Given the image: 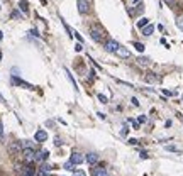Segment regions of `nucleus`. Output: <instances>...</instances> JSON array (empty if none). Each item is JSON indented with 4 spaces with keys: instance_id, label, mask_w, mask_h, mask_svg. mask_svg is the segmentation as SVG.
<instances>
[{
    "instance_id": "11",
    "label": "nucleus",
    "mask_w": 183,
    "mask_h": 176,
    "mask_svg": "<svg viewBox=\"0 0 183 176\" xmlns=\"http://www.w3.org/2000/svg\"><path fill=\"white\" fill-rule=\"evenodd\" d=\"M144 80H146L148 83H156V81H159V76H156V73H146Z\"/></svg>"
},
{
    "instance_id": "22",
    "label": "nucleus",
    "mask_w": 183,
    "mask_h": 176,
    "mask_svg": "<svg viewBox=\"0 0 183 176\" xmlns=\"http://www.w3.org/2000/svg\"><path fill=\"white\" fill-rule=\"evenodd\" d=\"M36 176H46V169H43V168L37 169V174Z\"/></svg>"
},
{
    "instance_id": "19",
    "label": "nucleus",
    "mask_w": 183,
    "mask_h": 176,
    "mask_svg": "<svg viewBox=\"0 0 183 176\" xmlns=\"http://www.w3.org/2000/svg\"><path fill=\"white\" fill-rule=\"evenodd\" d=\"M19 147H21V144H17V142H15V144H12V146L9 147V151H10V152H17V151H19Z\"/></svg>"
},
{
    "instance_id": "8",
    "label": "nucleus",
    "mask_w": 183,
    "mask_h": 176,
    "mask_svg": "<svg viewBox=\"0 0 183 176\" xmlns=\"http://www.w3.org/2000/svg\"><path fill=\"white\" fill-rule=\"evenodd\" d=\"M34 139H36L37 142H44V141L48 139V134H46L44 130H37L36 136H34Z\"/></svg>"
},
{
    "instance_id": "13",
    "label": "nucleus",
    "mask_w": 183,
    "mask_h": 176,
    "mask_svg": "<svg viewBox=\"0 0 183 176\" xmlns=\"http://www.w3.org/2000/svg\"><path fill=\"white\" fill-rule=\"evenodd\" d=\"M153 31H154V27L151 26V24H148V26L143 27V36H151V34H153Z\"/></svg>"
},
{
    "instance_id": "31",
    "label": "nucleus",
    "mask_w": 183,
    "mask_h": 176,
    "mask_svg": "<svg viewBox=\"0 0 183 176\" xmlns=\"http://www.w3.org/2000/svg\"><path fill=\"white\" fill-rule=\"evenodd\" d=\"M131 124L134 125V129H139V124H137V122H134V120H131Z\"/></svg>"
},
{
    "instance_id": "1",
    "label": "nucleus",
    "mask_w": 183,
    "mask_h": 176,
    "mask_svg": "<svg viewBox=\"0 0 183 176\" xmlns=\"http://www.w3.org/2000/svg\"><path fill=\"white\" fill-rule=\"evenodd\" d=\"M90 36H92V39L95 41V42H102L105 32H103V29L100 26H92L90 27Z\"/></svg>"
},
{
    "instance_id": "5",
    "label": "nucleus",
    "mask_w": 183,
    "mask_h": 176,
    "mask_svg": "<svg viewBox=\"0 0 183 176\" xmlns=\"http://www.w3.org/2000/svg\"><path fill=\"white\" fill-rule=\"evenodd\" d=\"M119 46H121L119 42H115V41L110 39V41H107V42H105V51H109V53H115Z\"/></svg>"
},
{
    "instance_id": "33",
    "label": "nucleus",
    "mask_w": 183,
    "mask_h": 176,
    "mask_svg": "<svg viewBox=\"0 0 183 176\" xmlns=\"http://www.w3.org/2000/svg\"><path fill=\"white\" fill-rule=\"evenodd\" d=\"M132 2H134V4H137V2H139V0H132Z\"/></svg>"
},
{
    "instance_id": "16",
    "label": "nucleus",
    "mask_w": 183,
    "mask_h": 176,
    "mask_svg": "<svg viewBox=\"0 0 183 176\" xmlns=\"http://www.w3.org/2000/svg\"><path fill=\"white\" fill-rule=\"evenodd\" d=\"M137 64L139 66H149V59L148 58H139L137 59Z\"/></svg>"
},
{
    "instance_id": "6",
    "label": "nucleus",
    "mask_w": 183,
    "mask_h": 176,
    "mask_svg": "<svg viewBox=\"0 0 183 176\" xmlns=\"http://www.w3.org/2000/svg\"><path fill=\"white\" fill-rule=\"evenodd\" d=\"M12 83H14V85H19V86H24V88H27V90H34V86H32L31 83H26V81L19 80L17 76H12Z\"/></svg>"
},
{
    "instance_id": "30",
    "label": "nucleus",
    "mask_w": 183,
    "mask_h": 176,
    "mask_svg": "<svg viewBox=\"0 0 183 176\" xmlns=\"http://www.w3.org/2000/svg\"><path fill=\"white\" fill-rule=\"evenodd\" d=\"M81 49H83V48H81V44H77V48H75V51L78 53V51H81Z\"/></svg>"
},
{
    "instance_id": "20",
    "label": "nucleus",
    "mask_w": 183,
    "mask_h": 176,
    "mask_svg": "<svg viewBox=\"0 0 183 176\" xmlns=\"http://www.w3.org/2000/svg\"><path fill=\"white\" fill-rule=\"evenodd\" d=\"M134 48L137 49L139 53H143V51H144V44H141V42H134Z\"/></svg>"
},
{
    "instance_id": "3",
    "label": "nucleus",
    "mask_w": 183,
    "mask_h": 176,
    "mask_svg": "<svg viewBox=\"0 0 183 176\" xmlns=\"http://www.w3.org/2000/svg\"><path fill=\"white\" fill-rule=\"evenodd\" d=\"M115 54H117L119 58H124V59L131 58V51H129L127 48H124V46H119L117 51H115Z\"/></svg>"
},
{
    "instance_id": "12",
    "label": "nucleus",
    "mask_w": 183,
    "mask_h": 176,
    "mask_svg": "<svg viewBox=\"0 0 183 176\" xmlns=\"http://www.w3.org/2000/svg\"><path fill=\"white\" fill-rule=\"evenodd\" d=\"M85 159H87L88 164H95V163L99 161V156H97L95 152H90V154H87V158H85Z\"/></svg>"
},
{
    "instance_id": "10",
    "label": "nucleus",
    "mask_w": 183,
    "mask_h": 176,
    "mask_svg": "<svg viewBox=\"0 0 183 176\" xmlns=\"http://www.w3.org/2000/svg\"><path fill=\"white\" fill-rule=\"evenodd\" d=\"M48 154H49V152H48L46 149L36 152V161H46V159H48Z\"/></svg>"
},
{
    "instance_id": "29",
    "label": "nucleus",
    "mask_w": 183,
    "mask_h": 176,
    "mask_svg": "<svg viewBox=\"0 0 183 176\" xmlns=\"http://www.w3.org/2000/svg\"><path fill=\"white\" fill-rule=\"evenodd\" d=\"M144 122H146V117H144V115H141V117H139V124H144Z\"/></svg>"
},
{
    "instance_id": "14",
    "label": "nucleus",
    "mask_w": 183,
    "mask_h": 176,
    "mask_svg": "<svg viewBox=\"0 0 183 176\" xmlns=\"http://www.w3.org/2000/svg\"><path fill=\"white\" fill-rule=\"evenodd\" d=\"M148 24H149V19H146V17L137 20V27H144V26H148Z\"/></svg>"
},
{
    "instance_id": "25",
    "label": "nucleus",
    "mask_w": 183,
    "mask_h": 176,
    "mask_svg": "<svg viewBox=\"0 0 183 176\" xmlns=\"http://www.w3.org/2000/svg\"><path fill=\"white\" fill-rule=\"evenodd\" d=\"M166 151H173V152H175V151H178V149H176L175 146H166Z\"/></svg>"
},
{
    "instance_id": "7",
    "label": "nucleus",
    "mask_w": 183,
    "mask_h": 176,
    "mask_svg": "<svg viewBox=\"0 0 183 176\" xmlns=\"http://www.w3.org/2000/svg\"><path fill=\"white\" fill-rule=\"evenodd\" d=\"M70 161L73 163V164H81V163L85 161V158H83V154H80V152H73L71 154V158H70Z\"/></svg>"
},
{
    "instance_id": "4",
    "label": "nucleus",
    "mask_w": 183,
    "mask_h": 176,
    "mask_svg": "<svg viewBox=\"0 0 183 176\" xmlns=\"http://www.w3.org/2000/svg\"><path fill=\"white\" fill-rule=\"evenodd\" d=\"M88 10H90V4L87 0H78V12L80 14H88Z\"/></svg>"
},
{
    "instance_id": "28",
    "label": "nucleus",
    "mask_w": 183,
    "mask_h": 176,
    "mask_svg": "<svg viewBox=\"0 0 183 176\" xmlns=\"http://www.w3.org/2000/svg\"><path fill=\"white\" fill-rule=\"evenodd\" d=\"M75 176H85V173H83V171H81V169H78V171H77V173H75Z\"/></svg>"
},
{
    "instance_id": "17",
    "label": "nucleus",
    "mask_w": 183,
    "mask_h": 176,
    "mask_svg": "<svg viewBox=\"0 0 183 176\" xmlns=\"http://www.w3.org/2000/svg\"><path fill=\"white\" fill-rule=\"evenodd\" d=\"M176 27H178L180 31H183V15L176 17Z\"/></svg>"
},
{
    "instance_id": "21",
    "label": "nucleus",
    "mask_w": 183,
    "mask_h": 176,
    "mask_svg": "<svg viewBox=\"0 0 183 176\" xmlns=\"http://www.w3.org/2000/svg\"><path fill=\"white\" fill-rule=\"evenodd\" d=\"M24 176H34V171L31 168H26L24 169Z\"/></svg>"
},
{
    "instance_id": "34",
    "label": "nucleus",
    "mask_w": 183,
    "mask_h": 176,
    "mask_svg": "<svg viewBox=\"0 0 183 176\" xmlns=\"http://www.w3.org/2000/svg\"><path fill=\"white\" fill-rule=\"evenodd\" d=\"M0 39H2V32H0Z\"/></svg>"
},
{
    "instance_id": "23",
    "label": "nucleus",
    "mask_w": 183,
    "mask_h": 176,
    "mask_svg": "<svg viewBox=\"0 0 183 176\" xmlns=\"http://www.w3.org/2000/svg\"><path fill=\"white\" fill-rule=\"evenodd\" d=\"M54 144H56V146H61L63 139H61V137H54Z\"/></svg>"
},
{
    "instance_id": "27",
    "label": "nucleus",
    "mask_w": 183,
    "mask_h": 176,
    "mask_svg": "<svg viewBox=\"0 0 183 176\" xmlns=\"http://www.w3.org/2000/svg\"><path fill=\"white\" fill-rule=\"evenodd\" d=\"M165 2L170 5V7H173V5H175V0H165Z\"/></svg>"
},
{
    "instance_id": "9",
    "label": "nucleus",
    "mask_w": 183,
    "mask_h": 176,
    "mask_svg": "<svg viewBox=\"0 0 183 176\" xmlns=\"http://www.w3.org/2000/svg\"><path fill=\"white\" fill-rule=\"evenodd\" d=\"M92 176H107V169L102 168V166H99V168L92 169Z\"/></svg>"
},
{
    "instance_id": "2",
    "label": "nucleus",
    "mask_w": 183,
    "mask_h": 176,
    "mask_svg": "<svg viewBox=\"0 0 183 176\" xmlns=\"http://www.w3.org/2000/svg\"><path fill=\"white\" fill-rule=\"evenodd\" d=\"M22 156H24V161H26V163L36 161V152H34V149H31V147H24Z\"/></svg>"
},
{
    "instance_id": "18",
    "label": "nucleus",
    "mask_w": 183,
    "mask_h": 176,
    "mask_svg": "<svg viewBox=\"0 0 183 176\" xmlns=\"http://www.w3.org/2000/svg\"><path fill=\"white\" fill-rule=\"evenodd\" d=\"M65 169H68V171H77V169H75V164H73V163H66V164H65Z\"/></svg>"
},
{
    "instance_id": "15",
    "label": "nucleus",
    "mask_w": 183,
    "mask_h": 176,
    "mask_svg": "<svg viewBox=\"0 0 183 176\" xmlns=\"http://www.w3.org/2000/svg\"><path fill=\"white\" fill-rule=\"evenodd\" d=\"M21 10L24 12V14L29 12V9H27V0H21Z\"/></svg>"
},
{
    "instance_id": "32",
    "label": "nucleus",
    "mask_w": 183,
    "mask_h": 176,
    "mask_svg": "<svg viewBox=\"0 0 183 176\" xmlns=\"http://www.w3.org/2000/svg\"><path fill=\"white\" fill-rule=\"evenodd\" d=\"M4 136V127H2V122H0V137Z\"/></svg>"
},
{
    "instance_id": "26",
    "label": "nucleus",
    "mask_w": 183,
    "mask_h": 176,
    "mask_svg": "<svg viewBox=\"0 0 183 176\" xmlns=\"http://www.w3.org/2000/svg\"><path fill=\"white\" fill-rule=\"evenodd\" d=\"M163 93H165V95H168V97L175 95V92H168V90H163Z\"/></svg>"
},
{
    "instance_id": "35",
    "label": "nucleus",
    "mask_w": 183,
    "mask_h": 176,
    "mask_svg": "<svg viewBox=\"0 0 183 176\" xmlns=\"http://www.w3.org/2000/svg\"><path fill=\"white\" fill-rule=\"evenodd\" d=\"M0 59H2V54H0Z\"/></svg>"
},
{
    "instance_id": "24",
    "label": "nucleus",
    "mask_w": 183,
    "mask_h": 176,
    "mask_svg": "<svg viewBox=\"0 0 183 176\" xmlns=\"http://www.w3.org/2000/svg\"><path fill=\"white\" fill-rule=\"evenodd\" d=\"M99 100H100L102 103H107V97H105V95H102V93L99 95Z\"/></svg>"
}]
</instances>
